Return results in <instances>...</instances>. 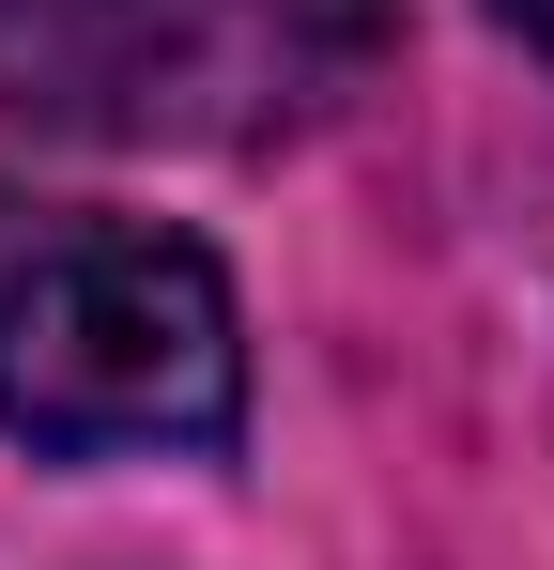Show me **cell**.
I'll return each instance as SVG.
<instances>
[{
    "instance_id": "1",
    "label": "cell",
    "mask_w": 554,
    "mask_h": 570,
    "mask_svg": "<svg viewBox=\"0 0 554 570\" xmlns=\"http://www.w3.org/2000/svg\"><path fill=\"white\" fill-rule=\"evenodd\" d=\"M247 416V324L231 278L92 200H0V432L47 463H170L231 448Z\"/></svg>"
},
{
    "instance_id": "2",
    "label": "cell",
    "mask_w": 554,
    "mask_h": 570,
    "mask_svg": "<svg viewBox=\"0 0 554 570\" xmlns=\"http://www.w3.org/2000/svg\"><path fill=\"white\" fill-rule=\"evenodd\" d=\"M385 47V0H0V108L47 139H277Z\"/></svg>"
},
{
    "instance_id": "3",
    "label": "cell",
    "mask_w": 554,
    "mask_h": 570,
    "mask_svg": "<svg viewBox=\"0 0 554 570\" xmlns=\"http://www.w3.org/2000/svg\"><path fill=\"white\" fill-rule=\"evenodd\" d=\"M493 16H508V31H524V47L554 62V0H493Z\"/></svg>"
}]
</instances>
